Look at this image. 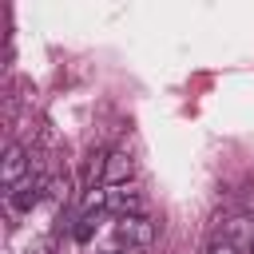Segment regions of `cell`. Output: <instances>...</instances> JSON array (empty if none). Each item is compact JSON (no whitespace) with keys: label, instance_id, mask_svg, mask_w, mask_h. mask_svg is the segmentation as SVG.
I'll return each instance as SVG.
<instances>
[{"label":"cell","instance_id":"cell-1","mask_svg":"<svg viewBox=\"0 0 254 254\" xmlns=\"http://www.w3.org/2000/svg\"><path fill=\"white\" fill-rule=\"evenodd\" d=\"M115 238H119L123 246H139V250H147V246L159 238V226H155V218H151V214L115 218Z\"/></svg>","mask_w":254,"mask_h":254},{"label":"cell","instance_id":"cell-2","mask_svg":"<svg viewBox=\"0 0 254 254\" xmlns=\"http://www.w3.org/2000/svg\"><path fill=\"white\" fill-rule=\"evenodd\" d=\"M28 171H32L28 147H24V143H16V139H8V147H4V159H0V183H4V190L20 187V183L28 179Z\"/></svg>","mask_w":254,"mask_h":254},{"label":"cell","instance_id":"cell-3","mask_svg":"<svg viewBox=\"0 0 254 254\" xmlns=\"http://www.w3.org/2000/svg\"><path fill=\"white\" fill-rule=\"evenodd\" d=\"M44 190H48V179L44 175H32L28 171V179L20 183V187H12V190H4V198H8V210H32L40 198H44Z\"/></svg>","mask_w":254,"mask_h":254},{"label":"cell","instance_id":"cell-4","mask_svg":"<svg viewBox=\"0 0 254 254\" xmlns=\"http://www.w3.org/2000/svg\"><path fill=\"white\" fill-rule=\"evenodd\" d=\"M107 210L115 218H131V214H147V198L131 187H111L107 190Z\"/></svg>","mask_w":254,"mask_h":254},{"label":"cell","instance_id":"cell-5","mask_svg":"<svg viewBox=\"0 0 254 254\" xmlns=\"http://www.w3.org/2000/svg\"><path fill=\"white\" fill-rule=\"evenodd\" d=\"M135 175V159L127 151H107V167H103V187H127Z\"/></svg>","mask_w":254,"mask_h":254},{"label":"cell","instance_id":"cell-6","mask_svg":"<svg viewBox=\"0 0 254 254\" xmlns=\"http://www.w3.org/2000/svg\"><path fill=\"white\" fill-rule=\"evenodd\" d=\"M226 238H230L234 246H246V250H250V242H254V218L234 214V218L226 222Z\"/></svg>","mask_w":254,"mask_h":254},{"label":"cell","instance_id":"cell-7","mask_svg":"<svg viewBox=\"0 0 254 254\" xmlns=\"http://www.w3.org/2000/svg\"><path fill=\"white\" fill-rule=\"evenodd\" d=\"M95 230H99V214H83V218L75 222V230H71V234H75V242H91V238H95Z\"/></svg>","mask_w":254,"mask_h":254},{"label":"cell","instance_id":"cell-8","mask_svg":"<svg viewBox=\"0 0 254 254\" xmlns=\"http://www.w3.org/2000/svg\"><path fill=\"white\" fill-rule=\"evenodd\" d=\"M67 175H56V179H48V190H44V198H52V202H67Z\"/></svg>","mask_w":254,"mask_h":254},{"label":"cell","instance_id":"cell-9","mask_svg":"<svg viewBox=\"0 0 254 254\" xmlns=\"http://www.w3.org/2000/svg\"><path fill=\"white\" fill-rule=\"evenodd\" d=\"M202 254H238V246H234L226 234H214V238L202 246Z\"/></svg>","mask_w":254,"mask_h":254},{"label":"cell","instance_id":"cell-10","mask_svg":"<svg viewBox=\"0 0 254 254\" xmlns=\"http://www.w3.org/2000/svg\"><path fill=\"white\" fill-rule=\"evenodd\" d=\"M24 254H52V246H48V242H32Z\"/></svg>","mask_w":254,"mask_h":254},{"label":"cell","instance_id":"cell-11","mask_svg":"<svg viewBox=\"0 0 254 254\" xmlns=\"http://www.w3.org/2000/svg\"><path fill=\"white\" fill-rule=\"evenodd\" d=\"M107 254H119V250H107Z\"/></svg>","mask_w":254,"mask_h":254},{"label":"cell","instance_id":"cell-12","mask_svg":"<svg viewBox=\"0 0 254 254\" xmlns=\"http://www.w3.org/2000/svg\"><path fill=\"white\" fill-rule=\"evenodd\" d=\"M250 254H254V242H250Z\"/></svg>","mask_w":254,"mask_h":254}]
</instances>
